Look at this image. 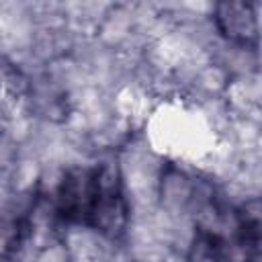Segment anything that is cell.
<instances>
[{"mask_svg":"<svg viewBox=\"0 0 262 262\" xmlns=\"http://www.w3.org/2000/svg\"><path fill=\"white\" fill-rule=\"evenodd\" d=\"M96 176H98L96 199L86 219V225L100 231L102 235L117 237L125 231L127 217H129L127 201L121 188V176L117 166L113 164L96 166Z\"/></svg>","mask_w":262,"mask_h":262,"instance_id":"1","label":"cell"},{"mask_svg":"<svg viewBox=\"0 0 262 262\" xmlns=\"http://www.w3.org/2000/svg\"><path fill=\"white\" fill-rule=\"evenodd\" d=\"M96 188H98L96 168H72L70 172L63 174L57 186V194H55L57 213L66 221L86 225V219L96 199Z\"/></svg>","mask_w":262,"mask_h":262,"instance_id":"2","label":"cell"},{"mask_svg":"<svg viewBox=\"0 0 262 262\" xmlns=\"http://www.w3.org/2000/svg\"><path fill=\"white\" fill-rule=\"evenodd\" d=\"M213 20L217 31L231 43L242 47H256L260 29H258V8L252 2L227 0L215 4Z\"/></svg>","mask_w":262,"mask_h":262,"instance_id":"3","label":"cell"}]
</instances>
